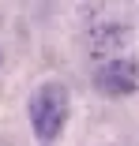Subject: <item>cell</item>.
<instances>
[{
    "instance_id": "cell-1",
    "label": "cell",
    "mask_w": 139,
    "mask_h": 146,
    "mask_svg": "<svg viewBox=\"0 0 139 146\" xmlns=\"http://www.w3.org/2000/svg\"><path fill=\"white\" fill-rule=\"evenodd\" d=\"M68 124V90L60 82H45L30 98V127L41 146H53Z\"/></svg>"
},
{
    "instance_id": "cell-2",
    "label": "cell",
    "mask_w": 139,
    "mask_h": 146,
    "mask_svg": "<svg viewBox=\"0 0 139 146\" xmlns=\"http://www.w3.org/2000/svg\"><path fill=\"white\" fill-rule=\"evenodd\" d=\"M98 94L105 98H128L139 90V60H128V56H117V60H105L94 75Z\"/></svg>"
},
{
    "instance_id": "cell-3",
    "label": "cell",
    "mask_w": 139,
    "mask_h": 146,
    "mask_svg": "<svg viewBox=\"0 0 139 146\" xmlns=\"http://www.w3.org/2000/svg\"><path fill=\"white\" fill-rule=\"evenodd\" d=\"M124 38H128V26H102V30H94V41H90V45H94V56L120 49Z\"/></svg>"
}]
</instances>
